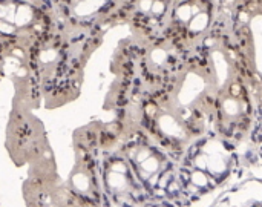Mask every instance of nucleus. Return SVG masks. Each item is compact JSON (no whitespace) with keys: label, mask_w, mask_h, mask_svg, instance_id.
Here are the masks:
<instances>
[{"label":"nucleus","mask_w":262,"mask_h":207,"mask_svg":"<svg viewBox=\"0 0 262 207\" xmlns=\"http://www.w3.org/2000/svg\"><path fill=\"white\" fill-rule=\"evenodd\" d=\"M173 0H126L121 17L140 34L143 42L157 43L169 38Z\"/></svg>","instance_id":"nucleus-4"},{"label":"nucleus","mask_w":262,"mask_h":207,"mask_svg":"<svg viewBox=\"0 0 262 207\" xmlns=\"http://www.w3.org/2000/svg\"><path fill=\"white\" fill-rule=\"evenodd\" d=\"M220 23L216 0H173L169 38L186 51H196Z\"/></svg>","instance_id":"nucleus-1"},{"label":"nucleus","mask_w":262,"mask_h":207,"mask_svg":"<svg viewBox=\"0 0 262 207\" xmlns=\"http://www.w3.org/2000/svg\"><path fill=\"white\" fill-rule=\"evenodd\" d=\"M95 164L104 204L111 207H138L144 203L147 192L140 184L120 151L104 154L101 158H97Z\"/></svg>","instance_id":"nucleus-2"},{"label":"nucleus","mask_w":262,"mask_h":207,"mask_svg":"<svg viewBox=\"0 0 262 207\" xmlns=\"http://www.w3.org/2000/svg\"><path fill=\"white\" fill-rule=\"evenodd\" d=\"M101 207H111V206H107V204H103V206Z\"/></svg>","instance_id":"nucleus-7"},{"label":"nucleus","mask_w":262,"mask_h":207,"mask_svg":"<svg viewBox=\"0 0 262 207\" xmlns=\"http://www.w3.org/2000/svg\"><path fill=\"white\" fill-rule=\"evenodd\" d=\"M250 135L253 137V140L256 143V148L261 151L262 154V117H258V120L255 123V128L252 129Z\"/></svg>","instance_id":"nucleus-6"},{"label":"nucleus","mask_w":262,"mask_h":207,"mask_svg":"<svg viewBox=\"0 0 262 207\" xmlns=\"http://www.w3.org/2000/svg\"><path fill=\"white\" fill-rule=\"evenodd\" d=\"M220 22L230 31L243 29L262 11V0H216Z\"/></svg>","instance_id":"nucleus-5"},{"label":"nucleus","mask_w":262,"mask_h":207,"mask_svg":"<svg viewBox=\"0 0 262 207\" xmlns=\"http://www.w3.org/2000/svg\"><path fill=\"white\" fill-rule=\"evenodd\" d=\"M48 23V14L29 0H0V38L9 43H41Z\"/></svg>","instance_id":"nucleus-3"}]
</instances>
